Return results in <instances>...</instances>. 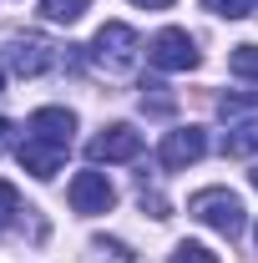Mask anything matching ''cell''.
Listing matches in <instances>:
<instances>
[{"label": "cell", "instance_id": "cell-15", "mask_svg": "<svg viewBox=\"0 0 258 263\" xmlns=\"http://www.w3.org/2000/svg\"><path fill=\"white\" fill-rule=\"evenodd\" d=\"M15 213H21V193H15V187H10V182L0 177V233L15 223Z\"/></svg>", "mask_w": 258, "mask_h": 263}, {"label": "cell", "instance_id": "cell-6", "mask_svg": "<svg viewBox=\"0 0 258 263\" xmlns=\"http://www.w3.org/2000/svg\"><path fill=\"white\" fill-rule=\"evenodd\" d=\"M202 152H208V132H202V127H177V132H167V137H162V147H157V157H162L167 172L193 167Z\"/></svg>", "mask_w": 258, "mask_h": 263}, {"label": "cell", "instance_id": "cell-5", "mask_svg": "<svg viewBox=\"0 0 258 263\" xmlns=\"http://www.w3.org/2000/svg\"><path fill=\"white\" fill-rule=\"evenodd\" d=\"M51 66H56V46H51L46 35L26 31V35L10 41V71H15V76H46Z\"/></svg>", "mask_w": 258, "mask_h": 263}, {"label": "cell", "instance_id": "cell-13", "mask_svg": "<svg viewBox=\"0 0 258 263\" xmlns=\"http://www.w3.org/2000/svg\"><path fill=\"white\" fill-rule=\"evenodd\" d=\"M142 106H147V111H157V117H167L177 101L167 97V86H162V81H147V86H142Z\"/></svg>", "mask_w": 258, "mask_h": 263}, {"label": "cell", "instance_id": "cell-16", "mask_svg": "<svg viewBox=\"0 0 258 263\" xmlns=\"http://www.w3.org/2000/svg\"><path fill=\"white\" fill-rule=\"evenodd\" d=\"M202 10H213L223 21H243L248 15V0H202Z\"/></svg>", "mask_w": 258, "mask_h": 263}, {"label": "cell", "instance_id": "cell-9", "mask_svg": "<svg viewBox=\"0 0 258 263\" xmlns=\"http://www.w3.org/2000/svg\"><path fill=\"white\" fill-rule=\"evenodd\" d=\"M15 157H21V167L31 172V177H56V167H61V147H51V142H35V137H26L21 147H15Z\"/></svg>", "mask_w": 258, "mask_h": 263}, {"label": "cell", "instance_id": "cell-8", "mask_svg": "<svg viewBox=\"0 0 258 263\" xmlns=\"http://www.w3.org/2000/svg\"><path fill=\"white\" fill-rule=\"evenodd\" d=\"M71 132H76V117L66 111V106H41L31 117V137L35 142H51V147H71Z\"/></svg>", "mask_w": 258, "mask_h": 263}, {"label": "cell", "instance_id": "cell-11", "mask_svg": "<svg viewBox=\"0 0 258 263\" xmlns=\"http://www.w3.org/2000/svg\"><path fill=\"white\" fill-rule=\"evenodd\" d=\"M228 71H233L238 81L258 86V46H233V56H228Z\"/></svg>", "mask_w": 258, "mask_h": 263}, {"label": "cell", "instance_id": "cell-14", "mask_svg": "<svg viewBox=\"0 0 258 263\" xmlns=\"http://www.w3.org/2000/svg\"><path fill=\"white\" fill-rule=\"evenodd\" d=\"M167 263H218V253H213V248H202V243H177Z\"/></svg>", "mask_w": 258, "mask_h": 263}, {"label": "cell", "instance_id": "cell-19", "mask_svg": "<svg viewBox=\"0 0 258 263\" xmlns=\"http://www.w3.org/2000/svg\"><path fill=\"white\" fill-rule=\"evenodd\" d=\"M10 132H15V127H10V122H5V117H0V152H5V147H10Z\"/></svg>", "mask_w": 258, "mask_h": 263}, {"label": "cell", "instance_id": "cell-20", "mask_svg": "<svg viewBox=\"0 0 258 263\" xmlns=\"http://www.w3.org/2000/svg\"><path fill=\"white\" fill-rule=\"evenodd\" d=\"M0 91H5V66H0Z\"/></svg>", "mask_w": 258, "mask_h": 263}, {"label": "cell", "instance_id": "cell-17", "mask_svg": "<svg viewBox=\"0 0 258 263\" xmlns=\"http://www.w3.org/2000/svg\"><path fill=\"white\" fill-rule=\"evenodd\" d=\"M248 106H253L248 97H218V111H223V117H238V111H248Z\"/></svg>", "mask_w": 258, "mask_h": 263}, {"label": "cell", "instance_id": "cell-7", "mask_svg": "<svg viewBox=\"0 0 258 263\" xmlns=\"http://www.w3.org/2000/svg\"><path fill=\"white\" fill-rule=\"evenodd\" d=\"M137 152H142V132H132L127 122L106 127L101 137H91V147H86V157H91V162H132Z\"/></svg>", "mask_w": 258, "mask_h": 263}, {"label": "cell", "instance_id": "cell-3", "mask_svg": "<svg viewBox=\"0 0 258 263\" xmlns=\"http://www.w3.org/2000/svg\"><path fill=\"white\" fill-rule=\"evenodd\" d=\"M147 61L157 66V71H193L197 66V46L188 31H157L152 35V46H147Z\"/></svg>", "mask_w": 258, "mask_h": 263}, {"label": "cell", "instance_id": "cell-2", "mask_svg": "<svg viewBox=\"0 0 258 263\" xmlns=\"http://www.w3.org/2000/svg\"><path fill=\"white\" fill-rule=\"evenodd\" d=\"M188 213H193L197 223H208L213 233H223V238H238L243 233V202H238V193H228V187H202L188 202Z\"/></svg>", "mask_w": 258, "mask_h": 263}, {"label": "cell", "instance_id": "cell-10", "mask_svg": "<svg viewBox=\"0 0 258 263\" xmlns=\"http://www.w3.org/2000/svg\"><path fill=\"white\" fill-rule=\"evenodd\" d=\"M258 152V122H238L223 132V157H253Z\"/></svg>", "mask_w": 258, "mask_h": 263}, {"label": "cell", "instance_id": "cell-18", "mask_svg": "<svg viewBox=\"0 0 258 263\" xmlns=\"http://www.w3.org/2000/svg\"><path fill=\"white\" fill-rule=\"evenodd\" d=\"M132 5H142V10H167L172 0H132Z\"/></svg>", "mask_w": 258, "mask_h": 263}, {"label": "cell", "instance_id": "cell-1", "mask_svg": "<svg viewBox=\"0 0 258 263\" xmlns=\"http://www.w3.org/2000/svg\"><path fill=\"white\" fill-rule=\"evenodd\" d=\"M137 31L132 26H122V21H106L97 31V41H91V61L106 71V76H127L132 66H137Z\"/></svg>", "mask_w": 258, "mask_h": 263}, {"label": "cell", "instance_id": "cell-12", "mask_svg": "<svg viewBox=\"0 0 258 263\" xmlns=\"http://www.w3.org/2000/svg\"><path fill=\"white\" fill-rule=\"evenodd\" d=\"M41 15L56 21V26H76L86 15V0H41Z\"/></svg>", "mask_w": 258, "mask_h": 263}, {"label": "cell", "instance_id": "cell-21", "mask_svg": "<svg viewBox=\"0 0 258 263\" xmlns=\"http://www.w3.org/2000/svg\"><path fill=\"white\" fill-rule=\"evenodd\" d=\"M253 187H258V167H253Z\"/></svg>", "mask_w": 258, "mask_h": 263}, {"label": "cell", "instance_id": "cell-4", "mask_svg": "<svg viewBox=\"0 0 258 263\" xmlns=\"http://www.w3.org/2000/svg\"><path fill=\"white\" fill-rule=\"evenodd\" d=\"M66 197H71V208H76V213L97 218V213H112L117 187L106 182V172H76V177H71V187H66Z\"/></svg>", "mask_w": 258, "mask_h": 263}]
</instances>
